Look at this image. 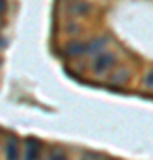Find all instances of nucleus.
Returning a JSON list of instances; mask_svg holds the SVG:
<instances>
[{"mask_svg":"<svg viewBox=\"0 0 153 160\" xmlns=\"http://www.w3.org/2000/svg\"><path fill=\"white\" fill-rule=\"evenodd\" d=\"M116 62V57H114L112 53H109V52H103L102 55L96 59V62H94V69H96L98 73H102V71H107L112 64Z\"/></svg>","mask_w":153,"mask_h":160,"instance_id":"obj_1","label":"nucleus"},{"mask_svg":"<svg viewBox=\"0 0 153 160\" xmlns=\"http://www.w3.org/2000/svg\"><path fill=\"white\" fill-rule=\"evenodd\" d=\"M39 155H41V142L38 139H28L25 160H39Z\"/></svg>","mask_w":153,"mask_h":160,"instance_id":"obj_2","label":"nucleus"},{"mask_svg":"<svg viewBox=\"0 0 153 160\" xmlns=\"http://www.w3.org/2000/svg\"><path fill=\"white\" fill-rule=\"evenodd\" d=\"M6 160H18V139L9 137L6 142Z\"/></svg>","mask_w":153,"mask_h":160,"instance_id":"obj_3","label":"nucleus"},{"mask_svg":"<svg viewBox=\"0 0 153 160\" xmlns=\"http://www.w3.org/2000/svg\"><path fill=\"white\" fill-rule=\"evenodd\" d=\"M85 50H87V46L82 45L80 41H77V43H71V45L68 46V53H69V55H80V53H84Z\"/></svg>","mask_w":153,"mask_h":160,"instance_id":"obj_4","label":"nucleus"},{"mask_svg":"<svg viewBox=\"0 0 153 160\" xmlns=\"http://www.w3.org/2000/svg\"><path fill=\"white\" fill-rule=\"evenodd\" d=\"M128 77H130V71L125 68H121L119 69V73H116L112 77V82H116V84H125L126 80H128Z\"/></svg>","mask_w":153,"mask_h":160,"instance_id":"obj_5","label":"nucleus"},{"mask_svg":"<svg viewBox=\"0 0 153 160\" xmlns=\"http://www.w3.org/2000/svg\"><path fill=\"white\" fill-rule=\"evenodd\" d=\"M50 160H66V157H64L61 151H54V153H52V157H50Z\"/></svg>","mask_w":153,"mask_h":160,"instance_id":"obj_6","label":"nucleus"},{"mask_svg":"<svg viewBox=\"0 0 153 160\" xmlns=\"http://www.w3.org/2000/svg\"><path fill=\"white\" fill-rule=\"evenodd\" d=\"M6 7H7L6 0H0V12H4V11H6Z\"/></svg>","mask_w":153,"mask_h":160,"instance_id":"obj_7","label":"nucleus"}]
</instances>
